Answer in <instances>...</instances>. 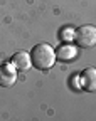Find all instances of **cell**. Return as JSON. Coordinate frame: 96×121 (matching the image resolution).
Instances as JSON below:
<instances>
[{
	"label": "cell",
	"instance_id": "1",
	"mask_svg": "<svg viewBox=\"0 0 96 121\" xmlns=\"http://www.w3.org/2000/svg\"><path fill=\"white\" fill-rule=\"evenodd\" d=\"M30 60H32V66L36 69L47 71L56 64V51H54L52 45L46 44V42L37 44L30 51Z\"/></svg>",
	"mask_w": 96,
	"mask_h": 121
},
{
	"label": "cell",
	"instance_id": "2",
	"mask_svg": "<svg viewBox=\"0 0 96 121\" xmlns=\"http://www.w3.org/2000/svg\"><path fill=\"white\" fill-rule=\"evenodd\" d=\"M74 42L83 49H89L96 45V27L94 25H81L74 30Z\"/></svg>",
	"mask_w": 96,
	"mask_h": 121
},
{
	"label": "cell",
	"instance_id": "3",
	"mask_svg": "<svg viewBox=\"0 0 96 121\" xmlns=\"http://www.w3.org/2000/svg\"><path fill=\"white\" fill-rule=\"evenodd\" d=\"M79 86L88 93L96 91V67H86L79 74Z\"/></svg>",
	"mask_w": 96,
	"mask_h": 121
},
{
	"label": "cell",
	"instance_id": "4",
	"mask_svg": "<svg viewBox=\"0 0 96 121\" xmlns=\"http://www.w3.org/2000/svg\"><path fill=\"white\" fill-rule=\"evenodd\" d=\"M17 81V69L12 64L0 66V87H10Z\"/></svg>",
	"mask_w": 96,
	"mask_h": 121
},
{
	"label": "cell",
	"instance_id": "5",
	"mask_svg": "<svg viewBox=\"0 0 96 121\" xmlns=\"http://www.w3.org/2000/svg\"><path fill=\"white\" fill-rule=\"evenodd\" d=\"M12 66L17 69V71H27L32 66V60H30V54L20 51V52H15L12 56Z\"/></svg>",
	"mask_w": 96,
	"mask_h": 121
},
{
	"label": "cell",
	"instance_id": "6",
	"mask_svg": "<svg viewBox=\"0 0 96 121\" xmlns=\"http://www.w3.org/2000/svg\"><path fill=\"white\" fill-rule=\"evenodd\" d=\"M76 47L71 44H66V45H61V47L56 51V59L57 60H62V62H66V60H71L76 57Z\"/></svg>",
	"mask_w": 96,
	"mask_h": 121
}]
</instances>
